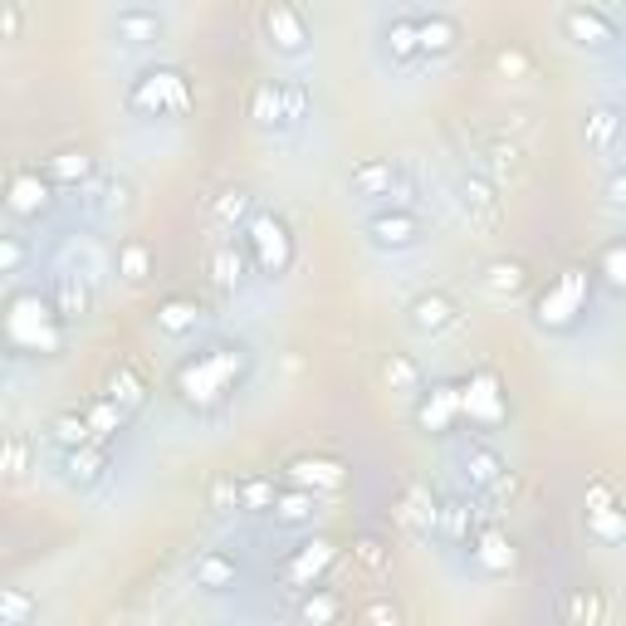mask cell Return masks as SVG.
Returning <instances> with one entry per match:
<instances>
[{
	"label": "cell",
	"instance_id": "cell-6",
	"mask_svg": "<svg viewBox=\"0 0 626 626\" xmlns=\"http://www.w3.org/2000/svg\"><path fill=\"white\" fill-rule=\"evenodd\" d=\"M460 324V309H456V299L450 294H416V299L407 304V328L416 338H440V334H450V328Z\"/></svg>",
	"mask_w": 626,
	"mask_h": 626
},
{
	"label": "cell",
	"instance_id": "cell-9",
	"mask_svg": "<svg viewBox=\"0 0 626 626\" xmlns=\"http://www.w3.org/2000/svg\"><path fill=\"white\" fill-rule=\"evenodd\" d=\"M480 157H485V167H489V181L495 187H514V181H524V171H529V157H524V147L514 142V138H485L480 132Z\"/></svg>",
	"mask_w": 626,
	"mask_h": 626
},
{
	"label": "cell",
	"instance_id": "cell-17",
	"mask_svg": "<svg viewBox=\"0 0 626 626\" xmlns=\"http://www.w3.org/2000/svg\"><path fill=\"white\" fill-rule=\"evenodd\" d=\"M622 122H626L622 108H612V103H593V108H587V118H583V138H587V147H593L597 157H607L612 147L622 142Z\"/></svg>",
	"mask_w": 626,
	"mask_h": 626
},
{
	"label": "cell",
	"instance_id": "cell-2",
	"mask_svg": "<svg viewBox=\"0 0 626 626\" xmlns=\"http://www.w3.org/2000/svg\"><path fill=\"white\" fill-rule=\"evenodd\" d=\"M230 352H240V348H211V352H201L196 362H187L177 372V387H181V397L187 401H216V397H226L230 387Z\"/></svg>",
	"mask_w": 626,
	"mask_h": 626
},
{
	"label": "cell",
	"instance_id": "cell-20",
	"mask_svg": "<svg viewBox=\"0 0 626 626\" xmlns=\"http://www.w3.org/2000/svg\"><path fill=\"white\" fill-rule=\"evenodd\" d=\"M397 519L407 524L416 538H431V534L440 529V505H436L431 495H426L421 485H411L407 495H401V505H397Z\"/></svg>",
	"mask_w": 626,
	"mask_h": 626
},
{
	"label": "cell",
	"instance_id": "cell-4",
	"mask_svg": "<svg viewBox=\"0 0 626 626\" xmlns=\"http://www.w3.org/2000/svg\"><path fill=\"white\" fill-rule=\"evenodd\" d=\"M348 191L358 196V201H391V196H407L411 181H407V171L397 162H387V157H362V162L348 171Z\"/></svg>",
	"mask_w": 626,
	"mask_h": 626
},
{
	"label": "cell",
	"instance_id": "cell-40",
	"mask_svg": "<svg viewBox=\"0 0 626 626\" xmlns=\"http://www.w3.org/2000/svg\"><path fill=\"white\" fill-rule=\"evenodd\" d=\"M495 73H499V79H529V73H534L529 49H519V44L495 49Z\"/></svg>",
	"mask_w": 626,
	"mask_h": 626
},
{
	"label": "cell",
	"instance_id": "cell-49",
	"mask_svg": "<svg viewBox=\"0 0 626 626\" xmlns=\"http://www.w3.org/2000/svg\"><path fill=\"white\" fill-rule=\"evenodd\" d=\"M480 558L489 563V568H509L514 563V548L505 544V538L499 534H485V544H480Z\"/></svg>",
	"mask_w": 626,
	"mask_h": 626
},
{
	"label": "cell",
	"instance_id": "cell-48",
	"mask_svg": "<svg viewBox=\"0 0 626 626\" xmlns=\"http://www.w3.org/2000/svg\"><path fill=\"white\" fill-rule=\"evenodd\" d=\"M358 622H362V626H397V622H401V612L391 607L387 597H377V603H367V607H362V617H358Z\"/></svg>",
	"mask_w": 626,
	"mask_h": 626
},
{
	"label": "cell",
	"instance_id": "cell-30",
	"mask_svg": "<svg viewBox=\"0 0 626 626\" xmlns=\"http://www.w3.org/2000/svg\"><path fill=\"white\" fill-rule=\"evenodd\" d=\"M196 324H201V309L187 299H167L157 309V334H167V338H187V334H196Z\"/></svg>",
	"mask_w": 626,
	"mask_h": 626
},
{
	"label": "cell",
	"instance_id": "cell-23",
	"mask_svg": "<svg viewBox=\"0 0 626 626\" xmlns=\"http://www.w3.org/2000/svg\"><path fill=\"white\" fill-rule=\"evenodd\" d=\"M460 470H465V480H470L475 489H495L509 475L505 460H499V450H489V446H465L460 450Z\"/></svg>",
	"mask_w": 626,
	"mask_h": 626
},
{
	"label": "cell",
	"instance_id": "cell-53",
	"mask_svg": "<svg viewBox=\"0 0 626 626\" xmlns=\"http://www.w3.org/2000/svg\"><path fill=\"white\" fill-rule=\"evenodd\" d=\"M612 505H617V499H612L607 485H593V489H587V509H612Z\"/></svg>",
	"mask_w": 626,
	"mask_h": 626
},
{
	"label": "cell",
	"instance_id": "cell-25",
	"mask_svg": "<svg viewBox=\"0 0 626 626\" xmlns=\"http://www.w3.org/2000/svg\"><path fill=\"white\" fill-rule=\"evenodd\" d=\"M382 40H387V54L397 59V64H416V59H421V40H416V16H391L387 30H382Z\"/></svg>",
	"mask_w": 626,
	"mask_h": 626
},
{
	"label": "cell",
	"instance_id": "cell-15",
	"mask_svg": "<svg viewBox=\"0 0 626 626\" xmlns=\"http://www.w3.org/2000/svg\"><path fill=\"white\" fill-rule=\"evenodd\" d=\"M328 563H334V544H328V538H314V544H304L299 554H289L279 563V578L289 587H314V573H324Z\"/></svg>",
	"mask_w": 626,
	"mask_h": 626
},
{
	"label": "cell",
	"instance_id": "cell-3",
	"mask_svg": "<svg viewBox=\"0 0 626 626\" xmlns=\"http://www.w3.org/2000/svg\"><path fill=\"white\" fill-rule=\"evenodd\" d=\"M245 230H250L245 240H250L255 265H260L269 279H279V275H285V269L294 265V236H289V226H285L279 216H255Z\"/></svg>",
	"mask_w": 626,
	"mask_h": 626
},
{
	"label": "cell",
	"instance_id": "cell-13",
	"mask_svg": "<svg viewBox=\"0 0 626 626\" xmlns=\"http://www.w3.org/2000/svg\"><path fill=\"white\" fill-rule=\"evenodd\" d=\"M49 201H54V187H49V177H40V171H30V167L10 177L6 206H10L16 216H44Z\"/></svg>",
	"mask_w": 626,
	"mask_h": 626
},
{
	"label": "cell",
	"instance_id": "cell-31",
	"mask_svg": "<svg viewBox=\"0 0 626 626\" xmlns=\"http://www.w3.org/2000/svg\"><path fill=\"white\" fill-rule=\"evenodd\" d=\"M49 436H54V446L64 450H83V446H93V426L83 421V411H69V416H54L49 421Z\"/></svg>",
	"mask_w": 626,
	"mask_h": 626
},
{
	"label": "cell",
	"instance_id": "cell-21",
	"mask_svg": "<svg viewBox=\"0 0 626 626\" xmlns=\"http://www.w3.org/2000/svg\"><path fill=\"white\" fill-rule=\"evenodd\" d=\"M240 568L230 554H220V548H211V554H201L191 563V583L201 587V593H226V587H236Z\"/></svg>",
	"mask_w": 626,
	"mask_h": 626
},
{
	"label": "cell",
	"instance_id": "cell-37",
	"mask_svg": "<svg viewBox=\"0 0 626 626\" xmlns=\"http://www.w3.org/2000/svg\"><path fill=\"white\" fill-rule=\"evenodd\" d=\"M382 382L391 391H421V367L401 358V352H391V358H382Z\"/></svg>",
	"mask_w": 626,
	"mask_h": 626
},
{
	"label": "cell",
	"instance_id": "cell-34",
	"mask_svg": "<svg viewBox=\"0 0 626 626\" xmlns=\"http://www.w3.org/2000/svg\"><path fill=\"white\" fill-rule=\"evenodd\" d=\"M64 465H69V480L89 489V485H98V480H103L108 456H103V450H98V446H83V450H69V456H64Z\"/></svg>",
	"mask_w": 626,
	"mask_h": 626
},
{
	"label": "cell",
	"instance_id": "cell-43",
	"mask_svg": "<svg viewBox=\"0 0 626 626\" xmlns=\"http://www.w3.org/2000/svg\"><path fill=\"white\" fill-rule=\"evenodd\" d=\"M211 509L216 514H236L240 509V480L236 475H220V480L211 485Z\"/></svg>",
	"mask_w": 626,
	"mask_h": 626
},
{
	"label": "cell",
	"instance_id": "cell-29",
	"mask_svg": "<svg viewBox=\"0 0 626 626\" xmlns=\"http://www.w3.org/2000/svg\"><path fill=\"white\" fill-rule=\"evenodd\" d=\"M211 216L220 226H250L255 220V196L245 187H226L220 196H211Z\"/></svg>",
	"mask_w": 626,
	"mask_h": 626
},
{
	"label": "cell",
	"instance_id": "cell-24",
	"mask_svg": "<svg viewBox=\"0 0 626 626\" xmlns=\"http://www.w3.org/2000/svg\"><path fill=\"white\" fill-rule=\"evenodd\" d=\"M132 181H122V177H103L98 187L89 191V211L98 216H108V220H118V216H128L132 211Z\"/></svg>",
	"mask_w": 626,
	"mask_h": 626
},
{
	"label": "cell",
	"instance_id": "cell-28",
	"mask_svg": "<svg viewBox=\"0 0 626 626\" xmlns=\"http://www.w3.org/2000/svg\"><path fill=\"white\" fill-rule=\"evenodd\" d=\"M269 514H275L279 524H309L318 514V495H314V489L289 485V489H279V495H275V509H269Z\"/></svg>",
	"mask_w": 626,
	"mask_h": 626
},
{
	"label": "cell",
	"instance_id": "cell-36",
	"mask_svg": "<svg viewBox=\"0 0 626 626\" xmlns=\"http://www.w3.org/2000/svg\"><path fill=\"white\" fill-rule=\"evenodd\" d=\"M603 593L597 587H578V593L568 597V626H597L603 622Z\"/></svg>",
	"mask_w": 626,
	"mask_h": 626
},
{
	"label": "cell",
	"instance_id": "cell-46",
	"mask_svg": "<svg viewBox=\"0 0 626 626\" xmlns=\"http://www.w3.org/2000/svg\"><path fill=\"white\" fill-rule=\"evenodd\" d=\"M352 558H358L362 568H372V573H382V568H387V548L377 544L372 534H367V538H358V544H352Z\"/></svg>",
	"mask_w": 626,
	"mask_h": 626
},
{
	"label": "cell",
	"instance_id": "cell-42",
	"mask_svg": "<svg viewBox=\"0 0 626 626\" xmlns=\"http://www.w3.org/2000/svg\"><path fill=\"white\" fill-rule=\"evenodd\" d=\"M122 416H128V411H122V407H113V401H108V397H98L93 407L83 411V421L93 426V436H108V426H122Z\"/></svg>",
	"mask_w": 626,
	"mask_h": 626
},
{
	"label": "cell",
	"instance_id": "cell-33",
	"mask_svg": "<svg viewBox=\"0 0 626 626\" xmlns=\"http://www.w3.org/2000/svg\"><path fill=\"white\" fill-rule=\"evenodd\" d=\"M338 617H342V597L328 593V587H314V593L299 603V622L304 626H334Z\"/></svg>",
	"mask_w": 626,
	"mask_h": 626
},
{
	"label": "cell",
	"instance_id": "cell-32",
	"mask_svg": "<svg viewBox=\"0 0 626 626\" xmlns=\"http://www.w3.org/2000/svg\"><path fill=\"white\" fill-rule=\"evenodd\" d=\"M49 181H59V187H79V181H89L93 177V157L89 152H59V157H49V171H44Z\"/></svg>",
	"mask_w": 626,
	"mask_h": 626
},
{
	"label": "cell",
	"instance_id": "cell-14",
	"mask_svg": "<svg viewBox=\"0 0 626 626\" xmlns=\"http://www.w3.org/2000/svg\"><path fill=\"white\" fill-rule=\"evenodd\" d=\"M167 34V20L147 6H122L113 16V40L122 44H157Z\"/></svg>",
	"mask_w": 626,
	"mask_h": 626
},
{
	"label": "cell",
	"instance_id": "cell-22",
	"mask_svg": "<svg viewBox=\"0 0 626 626\" xmlns=\"http://www.w3.org/2000/svg\"><path fill=\"white\" fill-rule=\"evenodd\" d=\"M416 40H421V59H440L460 44V24L450 16H416Z\"/></svg>",
	"mask_w": 626,
	"mask_h": 626
},
{
	"label": "cell",
	"instance_id": "cell-41",
	"mask_svg": "<svg viewBox=\"0 0 626 626\" xmlns=\"http://www.w3.org/2000/svg\"><path fill=\"white\" fill-rule=\"evenodd\" d=\"M24 265H30V245H24V236H16V230H6V236H0V275H20Z\"/></svg>",
	"mask_w": 626,
	"mask_h": 626
},
{
	"label": "cell",
	"instance_id": "cell-7",
	"mask_svg": "<svg viewBox=\"0 0 626 626\" xmlns=\"http://www.w3.org/2000/svg\"><path fill=\"white\" fill-rule=\"evenodd\" d=\"M367 240L377 245V250H411V245H421V216L416 211H401V206H391V211H377L367 216Z\"/></svg>",
	"mask_w": 626,
	"mask_h": 626
},
{
	"label": "cell",
	"instance_id": "cell-27",
	"mask_svg": "<svg viewBox=\"0 0 626 626\" xmlns=\"http://www.w3.org/2000/svg\"><path fill=\"white\" fill-rule=\"evenodd\" d=\"M113 275L122 285H147V275H152V250H147L142 240H122L113 255Z\"/></svg>",
	"mask_w": 626,
	"mask_h": 626
},
{
	"label": "cell",
	"instance_id": "cell-45",
	"mask_svg": "<svg viewBox=\"0 0 626 626\" xmlns=\"http://www.w3.org/2000/svg\"><path fill=\"white\" fill-rule=\"evenodd\" d=\"M440 529H446L450 538H460L465 529H470V505H465V499H450V505H440Z\"/></svg>",
	"mask_w": 626,
	"mask_h": 626
},
{
	"label": "cell",
	"instance_id": "cell-11",
	"mask_svg": "<svg viewBox=\"0 0 626 626\" xmlns=\"http://www.w3.org/2000/svg\"><path fill=\"white\" fill-rule=\"evenodd\" d=\"M289 485H299V489H342L348 485V465L334 460V456H299L289 465Z\"/></svg>",
	"mask_w": 626,
	"mask_h": 626
},
{
	"label": "cell",
	"instance_id": "cell-52",
	"mask_svg": "<svg viewBox=\"0 0 626 626\" xmlns=\"http://www.w3.org/2000/svg\"><path fill=\"white\" fill-rule=\"evenodd\" d=\"M20 6H6V10H0V34H6V40H16V34H20Z\"/></svg>",
	"mask_w": 626,
	"mask_h": 626
},
{
	"label": "cell",
	"instance_id": "cell-50",
	"mask_svg": "<svg viewBox=\"0 0 626 626\" xmlns=\"http://www.w3.org/2000/svg\"><path fill=\"white\" fill-rule=\"evenodd\" d=\"M309 108H314V98L304 83H289V128H299L304 118H309Z\"/></svg>",
	"mask_w": 626,
	"mask_h": 626
},
{
	"label": "cell",
	"instance_id": "cell-26",
	"mask_svg": "<svg viewBox=\"0 0 626 626\" xmlns=\"http://www.w3.org/2000/svg\"><path fill=\"white\" fill-rule=\"evenodd\" d=\"M103 397L113 401V407H122V411H138L147 401V387H142V377L132 372V367H113V372L103 377Z\"/></svg>",
	"mask_w": 626,
	"mask_h": 626
},
{
	"label": "cell",
	"instance_id": "cell-54",
	"mask_svg": "<svg viewBox=\"0 0 626 626\" xmlns=\"http://www.w3.org/2000/svg\"><path fill=\"white\" fill-rule=\"evenodd\" d=\"M622 16H626V10H622Z\"/></svg>",
	"mask_w": 626,
	"mask_h": 626
},
{
	"label": "cell",
	"instance_id": "cell-19",
	"mask_svg": "<svg viewBox=\"0 0 626 626\" xmlns=\"http://www.w3.org/2000/svg\"><path fill=\"white\" fill-rule=\"evenodd\" d=\"M250 118L260 122V128H289V83L265 79L250 98Z\"/></svg>",
	"mask_w": 626,
	"mask_h": 626
},
{
	"label": "cell",
	"instance_id": "cell-47",
	"mask_svg": "<svg viewBox=\"0 0 626 626\" xmlns=\"http://www.w3.org/2000/svg\"><path fill=\"white\" fill-rule=\"evenodd\" d=\"M24 460H30V446H24L20 431H10L6 436V475H10V480H20V475H24Z\"/></svg>",
	"mask_w": 626,
	"mask_h": 626
},
{
	"label": "cell",
	"instance_id": "cell-44",
	"mask_svg": "<svg viewBox=\"0 0 626 626\" xmlns=\"http://www.w3.org/2000/svg\"><path fill=\"white\" fill-rule=\"evenodd\" d=\"M617 505H612V509H587V529H593V534H603V538H622L626 534V524L617 519Z\"/></svg>",
	"mask_w": 626,
	"mask_h": 626
},
{
	"label": "cell",
	"instance_id": "cell-5",
	"mask_svg": "<svg viewBox=\"0 0 626 626\" xmlns=\"http://www.w3.org/2000/svg\"><path fill=\"white\" fill-rule=\"evenodd\" d=\"M456 206L465 211L475 230H499V220H505V206H499V187L485 177V171H465L456 181Z\"/></svg>",
	"mask_w": 626,
	"mask_h": 626
},
{
	"label": "cell",
	"instance_id": "cell-39",
	"mask_svg": "<svg viewBox=\"0 0 626 626\" xmlns=\"http://www.w3.org/2000/svg\"><path fill=\"white\" fill-rule=\"evenodd\" d=\"M275 480L269 475H250V480H240V509L260 514V509H275Z\"/></svg>",
	"mask_w": 626,
	"mask_h": 626
},
{
	"label": "cell",
	"instance_id": "cell-38",
	"mask_svg": "<svg viewBox=\"0 0 626 626\" xmlns=\"http://www.w3.org/2000/svg\"><path fill=\"white\" fill-rule=\"evenodd\" d=\"M450 416H456V391L450 387H436V397L431 401H421V411H416V421L426 426V431H440V426H450Z\"/></svg>",
	"mask_w": 626,
	"mask_h": 626
},
{
	"label": "cell",
	"instance_id": "cell-16",
	"mask_svg": "<svg viewBox=\"0 0 626 626\" xmlns=\"http://www.w3.org/2000/svg\"><path fill=\"white\" fill-rule=\"evenodd\" d=\"M480 289L495 304H509V299H519V294L529 289V269H524L519 260H489L480 269Z\"/></svg>",
	"mask_w": 626,
	"mask_h": 626
},
{
	"label": "cell",
	"instance_id": "cell-51",
	"mask_svg": "<svg viewBox=\"0 0 626 626\" xmlns=\"http://www.w3.org/2000/svg\"><path fill=\"white\" fill-rule=\"evenodd\" d=\"M603 196H607L612 211H626V171H612L607 187H603Z\"/></svg>",
	"mask_w": 626,
	"mask_h": 626
},
{
	"label": "cell",
	"instance_id": "cell-12",
	"mask_svg": "<svg viewBox=\"0 0 626 626\" xmlns=\"http://www.w3.org/2000/svg\"><path fill=\"white\" fill-rule=\"evenodd\" d=\"M265 30H269V44H275L279 54H304V49H309V24H304V16L294 6H269Z\"/></svg>",
	"mask_w": 626,
	"mask_h": 626
},
{
	"label": "cell",
	"instance_id": "cell-8",
	"mask_svg": "<svg viewBox=\"0 0 626 626\" xmlns=\"http://www.w3.org/2000/svg\"><path fill=\"white\" fill-rule=\"evenodd\" d=\"M558 24H563V34L583 49H607L612 40H617V24H612V16L597 6H568L558 16Z\"/></svg>",
	"mask_w": 626,
	"mask_h": 626
},
{
	"label": "cell",
	"instance_id": "cell-18",
	"mask_svg": "<svg viewBox=\"0 0 626 626\" xmlns=\"http://www.w3.org/2000/svg\"><path fill=\"white\" fill-rule=\"evenodd\" d=\"M206 269H211L216 294H236L245 285V255L236 240H216L211 255H206Z\"/></svg>",
	"mask_w": 626,
	"mask_h": 626
},
{
	"label": "cell",
	"instance_id": "cell-35",
	"mask_svg": "<svg viewBox=\"0 0 626 626\" xmlns=\"http://www.w3.org/2000/svg\"><path fill=\"white\" fill-rule=\"evenodd\" d=\"M0 617H6V626H30L40 617V603H34L24 587H6V593H0Z\"/></svg>",
	"mask_w": 626,
	"mask_h": 626
},
{
	"label": "cell",
	"instance_id": "cell-10",
	"mask_svg": "<svg viewBox=\"0 0 626 626\" xmlns=\"http://www.w3.org/2000/svg\"><path fill=\"white\" fill-rule=\"evenodd\" d=\"M49 309L54 318H64V324H83V318L93 314V285L79 275H54V285H49Z\"/></svg>",
	"mask_w": 626,
	"mask_h": 626
},
{
	"label": "cell",
	"instance_id": "cell-1",
	"mask_svg": "<svg viewBox=\"0 0 626 626\" xmlns=\"http://www.w3.org/2000/svg\"><path fill=\"white\" fill-rule=\"evenodd\" d=\"M128 108L142 118H171L191 108V89L177 69H147L138 73V83L128 89Z\"/></svg>",
	"mask_w": 626,
	"mask_h": 626
}]
</instances>
